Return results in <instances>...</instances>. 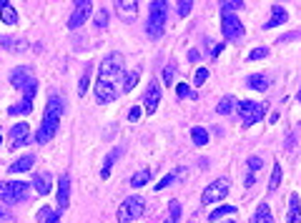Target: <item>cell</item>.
<instances>
[{
  "instance_id": "15",
  "label": "cell",
  "mask_w": 301,
  "mask_h": 223,
  "mask_svg": "<svg viewBox=\"0 0 301 223\" xmlns=\"http://www.w3.org/2000/svg\"><path fill=\"white\" fill-rule=\"evenodd\" d=\"M70 203V178L60 176L58 178V211H65Z\"/></svg>"
},
{
  "instance_id": "6",
  "label": "cell",
  "mask_w": 301,
  "mask_h": 223,
  "mask_svg": "<svg viewBox=\"0 0 301 223\" xmlns=\"http://www.w3.org/2000/svg\"><path fill=\"white\" fill-rule=\"evenodd\" d=\"M123 55L120 53H111L103 58L101 63V80H108V83H116L118 78H123Z\"/></svg>"
},
{
  "instance_id": "39",
  "label": "cell",
  "mask_w": 301,
  "mask_h": 223,
  "mask_svg": "<svg viewBox=\"0 0 301 223\" xmlns=\"http://www.w3.org/2000/svg\"><path fill=\"white\" fill-rule=\"evenodd\" d=\"M191 8H193V3H191V0H181V3H179V15H181V18H186V15L191 13Z\"/></svg>"
},
{
  "instance_id": "31",
  "label": "cell",
  "mask_w": 301,
  "mask_h": 223,
  "mask_svg": "<svg viewBox=\"0 0 301 223\" xmlns=\"http://www.w3.org/2000/svg\"><path fill=\"white\" fill-rule=\"evenodd\" d=\"M279 183H281V165L273 163V173H271V181H269V191H276Z\"/></svg>"
},
{
  "instance_id": "26",
  "label": "cell",
  "mask_w": 301,
  "mask_h": 223,
  "mask_svg": "<svg viewBox=\"0 0 301 223\" xmlns=\"http://www.w3.org/2000/svg\"><path fill=\"white\" fill-rule=\"evenodd\" d=\"M234 108H236V100H234L231 96H223L221 100H218V105H216V110H218L221 116H229Z\"/></svg>"
},
{
  "instance_id": "40",
  "label": "cell",
  "mask_w": 301,
  "mask_h": 223,
  "mask_svg": "<svg viewBox=\"0 0 301 223\" xmlns=\"http://www.w3.org/2000/svg\"><path fill=\"white\" fill-rule=\"evenodd\" d=\"M221 8H223V13H231V10L243 8V3H241V0H234V3H221Z\"/></svg>"
},
{
  "instance_id": "1",
  "label": "cell",
  "mask_w": 301,
  "mask_h": 223,
  "mask_svg": "<svg viewBox=\"0 0 301 223\" xmlns=\"http://www.w3.org/2000/svg\"><path fill=\"white\" fill-rule=\"evenodd\" d=\"M60 116H63V100L58 96H51L48 103H45V113H43V123L38 128L35 133V141L40 146H45L56 133H58V126H60Z\"/></svg>"
},
{
  "instance_id": "18",
  "label": "cell",
  "mask_w": 301,
  "mask_h": 223,
  "mask_svg": "<svg viewBox=\"0 0 301 223\" xmlns=\"http://www.w3.org/2000/svg\"><path fill=\"white\" fill-rule=\"evenodd\" d=\"M299 221H301L299 193H291V198H289V216H286V223H299Z\"/></svg>"
},
{
  "instance_id": "29",
  "label": "cell",
  "mask_w": 301,
  "mask_h": 223,
  "mask_svg": "<svg viewBox=\"0 0 301 223\" xmlns=\"http://www.w3.org/2000/svg\"><path fill=\"white\" fill-rule=\"evenodd\" d=\"M136 83H138V70L123 75V91H126V93H131V91L136 88Z\"/></svg>"
},
{
  "instance_id": "9",
  "label": "cell",
  "mask_w": 301,
  "mask_h": 223,
  "mask_svg": "<svg viewBox=\"0 0 301 223\" xmlns=\"http://www.w3.org/2000/svg\"><path fill=\"white\" fill-rule=\"evenodd\" d=\"M221 31H223V38L231 40V43H239L243 38V25H241L239 15H234V13H223L221 15Z\"/></svg>"
},
{
  "instance_id": "2",
  "label": "cell",
  "mask_w": 301,
  "mask_h": 223,
  "mask_svg": "<svg viewBox=\"0 0 301 223\" xmlns=\"http://www.w3.org/2000/svg\"><path fill=\"white\" fill-rule=\"evenodd\" d=\"M166 18H168V3L166 0H153L148 13V23H146V33L150 40H158L166 33Z\"/></svg>"
},
{
  "instance_id": "32",
  "label": "cell",
  "mask_w": 301,
  "mask_h": 223,
  "mask_svg": "<svg viewBox=\"0 0 301 223\" xmlns=\"http://www.w3.org/2000/svg\"><path fill=\"white\" fill-rule=\"evenodd\" d=\"M176 93H179V98H196V91L188 83H176Z\"/></svg>"
},
{
  "instance_id": "12",
  "label": "cell",
  "mask_w": 301,
  "mask_h": 223,
  "mask_svg": "<svg viewBox=\"0 0 301 223\" xmlns=\"http://www.w3.org/2000/svg\"><path fill=\"white\" fill-rule=\"evenodd\" d=\"M30 141V126L28 123H15L10 128V148H20Z\"/></svg>"
},
{
  "instance_id": "24",
  "label": "cell",
  "mask_w": 301,
  "mask_h": 223,
  "mask_svg": "<svg viewBox=\"0 0 301 223\" xmlns=\"http://www.w3.org/2000/svg\"><path fill=\"white\" fill-rule=\"evenodd\" d=\"M236 213V206H231V203H223V206H218L216 211H211L209 221H221L223 216H234Z\"/></svg>"
},
{
  "instance_id": "44",
  "label": "cell",
  "mask_w": 301,
  "mask_h": 223,
  "mask_svg": "<svg viewBox=\"0 0 301 223\" xmlns=\"http://www.w3.org/2000/svg\"><path fill=\"white\" fill-rule=\"evenodd\" d=\"M45 223H58V211H51V216L45 218Z\"/></svg>"
},
{
  "instance_id": "13",
  "label": "cell",
  "mask_w": 301,
  "mask_h": 223,
  "mask_svg": "<svg viewBox=\"0 0 301 223\" xmlns=\"http://www.w3.org/2000/svg\"><path fill=\"white\" fill-rule=\"evenodd\" d=\"M158 100H161V86L156 83V80H150L148 88H146V96H143V108H146V113H156V108H158Z\"/></svg>"
},
{
  "instance_id": "46",
  "label": "cell",
  "mask_w": 301,
  "mask_h": 223,
  "mask_svg": "<svg viewBox=\"0 0 301 223\" xmlns=\"http://www.w3.org/2000/svg\"><path fill=\"white\" fill-rule=\"evenodd\" d=\"M254 183H256V176H248V178H246V186H248V188H251V186H254Z\"/></svg>"
},
{
  "instance_id": "50",
  "label": "cell",
  "mask_w": 301,
  "mask_h": 223,
  "mask_svg": "<svg viewBox=\"0 0 301 223\" xmlns=\"http://www.w3.org/2000/svg\"><path fill=\"white\" fill-rule=\"evenodd\" d=\"M0 141H3V138H0Z\"/></svg>"
},
{
  "instance_id": "41",
  "label": "cell",
  "mask_w": 301,
  "mask_h": 223,
  "mask_svg": "<svg viewBox=\"0 0 301 223\" xmlns=\"http://www.w3.org/2000/svg\"><path fill=\"white\" fill-rule=\"evenodd\" d=\"M138 118H141V108H138V105H133V108L128 110V121H131V123H136Z\"/></svg>"
},
{
  "instance_id": "17",
  "label": "cell",
  "mask_w": 301,
  "mask_h": 223,
  "mask_svg": "<svg viewBox=\"0 0 301 223\" xmlns=\"http://www.w3.org/2000/svg\"><path fill=\"white\" fill-rule=\"evenodd\" d=\"M51 186H53V178H51V173H45V171L33 178V188L38 191V196H48V193H51Z\"/></svg>"
},
{
  "instance_id": "47",
  "label": "cell",
  "mask_w": 301,
  "mask_h": 223,
  "mask_svg": "<svg viewBox=\"0 0 301 223\" xmlns=\"http://www.w3.org/2000/svg\"><path fill=\"white\" fill-rule=\"evenodd\" d=\"M5 221H8V213H5V211L0 208V223H5Z\"/></svg>"
},
{
  "instance_id": "11",
  "label": "cell",
  "mask_w": 301,
  "mask_h": 223,
  "mask_svg": "<svg viewBox=\"0 0 301 223\" xmlns=\"http://www.w3.org/2000/svg\"><path fill=\"white\" fill-rule=\"evenodd\" d=\"M95 98H98V103H111V100H116V98H118L116 83H108V80H101V78H98V83H95Z\"/></svg>"
},
{
  "instance_id": "21",
  "label": "cell",
  "mask_w": 301,
  "mask_h": 223,
  "mask_svg": "<svg viewBox=\"0 0 301 223\" xmlns=\"http://www.w3.org/2000/svg\"><path fill=\"white\" fill-rule=\"evenodd\" d=\"M0 18L5 25H15L18 23V13L13 10V5H8V0H0Z\"/></svg>"
},
{
  "instance_id": "23",
  "label": "cell",
  "mask_w": 301,
  "mask_h": 223,
  "mask_svg": "<svg viewBox=\"0 0 301 223\" xmlns=\"http://www.w3.org/2000/svg\"><path fill=\"white\" fill-rule=\"evenodd\" d=\"M118 153H120V148H113V151L106 156L103 171H101V178H103V181H108V178H111V168H113V163H116V158H118Z\"/></svg>"
},
{
  "instance_id": "43",
  "label": "cell",
  "mask_w": 301,
  "mask_h": 223,
  "mask_svg": "<svg viewBox=\"0 0 301 223\" xmlns=\"http://www.w3.org/2000/svg\"><path fill=\"white\" fill-rule=\"evenodd\" d=\"M198 58H201V55H198V50H196V48H191V50H188V61H191V63H196Z\"/></svg>"
},
{
  "instance_id": "49",
  "label": "cell",
  "mask_w": 301,
  "mask_h": 223,
  "mask_svg": "<svg viewBox=\"0 0 301 223\" xmlns=\"http://www.w3.org/2000/svg\"><path fill=\"white\" fill-rule=\"evenodd\" d=\"M229 223H234V221H229Z\"/></svg>"
},
{
  "instance_id": "16",
  "label": "cell",
  "mask_w": 301,
  "mask_h": 223,
  "mask_svg": "<svg viewBox=\"0 0 301 223\" xmlns=\"http://www.w3.org/2000/svg\"><path fill=\"white\" fill-rule=\"evenodd\" d=\"M289 20V13H286V8L284 5H273V10H271V18L264 23V31H271V28H276V25H281V23H286Z\"/></svg>"
},
{
  "instance_id": "34",
  "label": "cell",
  "mask_w": 301,
  "mask_h": 223,
  "mask_svg": "<svg viewBox=\"0 0 301 223\" xmlns=\"http://www.w3.org/2000/svg\"><path fill=\"white\" fill-rule=\"evenodd\" d=\"M88 83H90V65L86 68V73L81 75V83H78V93H81V96H86V91H88Z\"/></svg>"
},
{
  "instance_id": "37",
  "label": "cell",
  "mask_w": 301,
  "mask_h": 223,
  "mask_svg": "<svg viewBox=\"0 0 301 223\" xmlns=\"http://www.w3.org/2000/svg\"><path fill=\"white\" fill-rule=\"evenodd\" d=\"M269 55V50L266 48H254L251 53H248V61H264Z\"/></svg>"
},
{
  "instance_id": "42",
  "label": "cell",
  "mask_w": 301,
  "mask_h": 223,
  "mask_svg": "<svg viewBox=\"0 0 301 223\" xmlns=\"http://www.w3.org/2000/svg\"><path fill=\"white\" fill-rule=\"evenodd\" d=\"M261 165H264V163H261V158H248V168H251V171H259Z\"/></svg>"
},
{
  "instance_id": "22",
  "label": "cell",
  "mask_w": 301,
  "mask_h": 223,
  "mask_svg": "<svg viewBox=\"0 0 301 223\" xmlns=\"http://www.w3.org/2000/svg\"><path fill=\"white\" fill-rule=\"evenodd\" d=\"M191 141H193V146H198V148H204L206 143H209V130L206 128H191Z\"/></svg>"
},
{
  "instance_id": "7",
  "label": "cell",
  "mask_w": 301,
  "mask_h": 223,
  "mask_svg": "<svg viewBox=\"0 0 301 223\" xmlns=\"http://www.w3.org/2000/svg\"><path fill=\"white\" fill-rule=\"evenodd\" d=\"M239 105V116H241V123L248 128L254 123H259L264 116H266V105L264 103H254V100H241L236 103Z\"/></svg>"
},
{
  "instance_id": "48",
  "label": "cell",
  "mask_w": 301,
  "mask_h": 223,
  "mask_svg": "<svg viewBox=\"0 0 301 223\" xmlns=\"http://www.w3.org/2000/svg\"><path fill=\"white\" fill-rule=\"evenodd\" d=\"M296 98H299V103H301V88H299V96H296Z\"/></svg>"
},
{
  "instance_id": "33",
  "label": "cell",
  "mask_w": 301,
  "mask_h": 223,
  "mask_svg": "<svg viewBox=\"0 0 301 223\" xmlns=\"http://www.w3.org/2000/svg\"><path fill=\"white\" fill-rule=\"evenodd\" d=\"M181 173V168L179 171H173V173H168V176H166V178H161V181H158V183H156V191H163V188H166V186H171V183H173V181H176V176H179Z\"/></svg>"
},
{
  "instance_id": "3",
  "label": "cell",
  "mask_w": 301,
  "mask_h": 223,
  "mask_svg": "<svg viewBox=\"0 0 301 223\" xmlns=\"http://www.w3.org/2000/svg\"><path fill=\"white\" fill-rule=\"evenodd\" d=\"M10 86L18 88V91H23V100L33 103V96L38 91V80H35V75H33V70H30L28 65H18V68L10 70Z\"/></svg>"
},
{
  "instance_id": "5",
  "label": "cell",
  "mask_w": 301,
  "mask_h": 223,
  "mask_svg": "<svg viewBox=\"0 0 301 223\" xmlns=\"http://www.w3.org/2000/svg\"><path fill=\"white\" fill-rule=\"evenodd\" d=\"M143 211H146L143 196H128L118 206V213L116 216H118V223H131V221H136V218H141Z\"/></svg>"
},
{
  "instance_id": "35",
  "label": "cell",
  "mask_w": 301,
  "mask_h": 223,
  "mask_svg": "<svg viewBox=\"0 0 301 223\" xmlns=\"http://www.w3.org/2000/svg\"><path fill=\"white\" fill-rule=\"evenodd\" d=\"M173 75H176V65L168 63L166 68H163V83H166V86H171V83H173Z\"/></svg>"
},
{
  "instance_id": "8",
  "label": "cell",
  "mask_w": 301,
  "mask_h": 223,
  "mask_svg": "<svg viewBox=\"0 0 301 223\" xmlns=\"http://www.w3.org/2000/svg\"><path fill=\"white\" fill-rule=\"evenodd\" d=\"M226 196H229V178H216L211 186H206V191L201 193V203L213 206V203H221Z\"/></svg>"
},
{
  "instance_id": "20",
  "label": "cell",
  "mask_w": 301,
  "mask_h": 223,
  "mask_svg": "<svg viewBox=\"0 0 301 223\" xmlns=\"http://www.w3.org/2000/svg\"><path fill=\"white\" fill-rule=\"evenodd\" d=\"M35 165V156L30 153V156H23V158H18L15 163H10V168H8V173H26Z\"/></svg>"
},
{
  "instance_id": "25",
  "label": "cell",
  "mask_w": 301,
  "mask_h": 223,
  "mask_svg": "<svg viewBox=\"0 0 301 223\" xmlns=\"http://www.w3.org/2000/svg\"><path fill=\"white\" fill-rule=\"evenodd\" d=\"M254 223H273V216H271L269 203H259L256 216H254Z\"/></svg>"
},
{
  "instance_id": "38",
  "label": "cell",
  "mask_w": 301,
  "mask_h": 223,
  "mask_svg": "<svg viewBox=\"0 0 301 223\" xmlns=\"http://www.w3.org/2000/svg\"><path fill=\"white\" fill-rule=\"evenodd\" d=\"M95 25L98 28H106L108 25V10H98L95 13Z\"/></svg>"
},
{
  "instance_id": "4",
  "label": "cell",
  "mask_w": 301,
  "mask_h": 223,
  "mask_svg": "<svg viewBox=\"0 0 301 223\" xmlns=\"http://www.w3.org/2000/svg\"><path fill=\"white\" fill-rule=\"evenodd\" d=\"M30 196V186L23 181H3L0 183V201L8 203V206H15V203H23Z\"/></svg>"
},
{
  "instance_id": "36",
  "label": "cell",
  "mask_w": 301,
  "mask_h": 223,
  "mask_svg": "<svg viewBox=\"0 0 301 223\" xmlns=\"http://www.w3.org/2000/svg\"><path fill=\"white\" fill-rule=\"evenodd\" d=\"M206 80H209V70H206V68H198V70L193 73V83H196V86H204Z\"/></svg>"
},
{
  "instance_id": "27",
  "label": "cell",
  "mask_w": 301,
  "mask_h": 223,
  "mask_svg": "<svg viewBox=\"0 0 301 223\" xmlns=\"http://www.w3.org/2000/svg\"><path fill=\"white\" fill-rule=\"evenodd\" d=\"M148 181H150V171L148 168H143V171H138V173L131 178V186H133V188H143Z\"/></svg>"
},
{
  "instance_id": "10",
  "label": "cell",
  "mask_w": 301,
  "mask_h": 223,
  "mask_svg": "<svg viewBox=\"0 0 301 223\" xmlns=\"http://www.w3.org/2000/svg\"><path fill=\"white\" fill-rule=\"evenodd\" d=\"M90 10H93V5H90L88 0H76L73 13H70V18H68V28H70V31L81 28V25L90 18Z\"/></svg>"
},
{
  "instance_id": "30",
  "label": "cell",
  "mask_w": 301,
  "mask_h": 223,
  "mask_svg": "<svg viewBox=\"0 0 301 223\" xmlns=\"http://www.w3.org/2000/svg\"><path fill=\"white\" fill-rule=\"evenodd\" d=\"M163 223H181V203L179 201H171V213H168V218Z\"/></svg>"
},
{
  "instance_id": "14",
  "label": "cell",
  "mask_w": 301,
  "mask_h": 223,
  "mask_svg": "<svg viewBox=\"0 0 301 223\" xmlns=\"http://www.w3.org/2000/svg\"><path fill=\"white\" fill-rule=\"evenodd\" d=\"M116 13L120 15L123 23H133L136 13H138V3L136 0H116Z\"/></svg>"
},
{
  "instance_id": "19",
  "label": "cell",
  "mask_w": 301,
  "mask_h": 223,
  "mask_svg": "<svg viewBox=\"0 0 301 223\" xmlns=\"http://www.w3.org/2000/svg\"><path fill=\"white\" fill-rule=\"evenodd\" d=\"M246 86L248 88H254V91H266L269 88V78H266V73H251L248 78H246Z\"/></svg>"
},
{
  "instance_id": "45",
  "label": "cell",
  "mask_w": 301,
  "mask_h": 223,
  "mask_svg": "<svg viewBox=\"0 0 301 223\" xmlns=\"http://www.w3.org/2000/svg\"><path fill=\"white\" fill-rule=\"evenodd\" d=\"M221 50H223V45H221V43H218V45H213V58H216V55H218Z\"/></svg>"
},
{
  "instance_id": "28",
  "label": "cell",
  "mask_w": 301,
  "mask_h": 223,
  "mask_svg": "<svg viewBox=\"0 0 301 223\" xmlns=\"http://www.w3.org/2000/svg\"><path fill=\"white\" fill-rule=\"evenodd\" d=\"M30 108H33V103H30V100H20V103L10 105V108H8V113H10V116H26V113H30Z\"/></svg>"
}]
</instances>
